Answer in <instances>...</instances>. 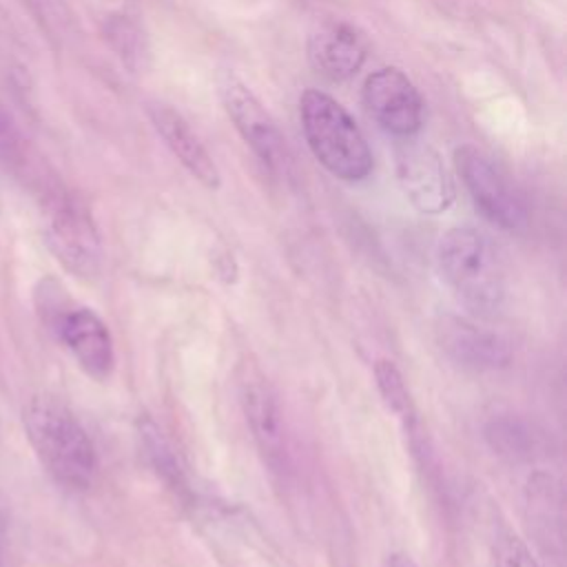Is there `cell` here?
<instances>
[{
    "label": "cell",
    "mask_w": 567,
    "mask_h": 567,
    "mask_svg": "<svg viewBox=\"0 0 567 567\" xmlns=\"http://www.w3.org/2000/svg\"><path fill=\"white\" fill-rule=\"evenodd\" d=\"M456 171L476 210L503 230H520L529 221L527 204L509 177L476 146L463 144L454 151Z\"/></svg>",
    "instance_id": "4"
},
{
    "label": "cell",
    "mask_w": 567,
    "mask_h": 567,
    "mask_svg": "<svg viewBox=\"0 0 567 567\" xmlns=\"http://www.w3.org/2000/svg\"><path fill=\"white\" fill-rule=\"evenodd\" d=\"M365 60V47L359 35L341 22L319 27L308 38L310 66L330 82L352 78Z\"/></svg>",
    "instance_id": "12"
},
{
    "label": "cell",
    "mask_w": 567,
    "mask_h": 567,
    "mask_svg": "<svg viewBox=\"0 0 567 567\" xmlns=\"http://www.w3.org/2000/svg\"><path fill=\"white\" fill-rule=\"evenodd\" d=\"M299 117L312 155L328 173L343 182L370 175L372 151L357 122L332 95L306 89L299 97Z\"/></svg>",
    "instance_id": "3"
},
{
    "label": "cell",
    "mask_w": 567,
    "mask_h": 567,
    "mask_svg": "<svg viewBox=\"0 0 567 567\" xmlns=\"http://www.w3.org/2000/svg\"><path fill=\"white\" fill-rule=\"evenodd\" d=\"M494 565L496 567H540L529 547L516 534H501L494 545Z\"/></svg>",
    "instance_id": "17"
},
{
    "label": "cell",
    "mask_w": 567,
    "mask_h": 567,
    "mask_svg": "<svg viewBox=\"0 0 567 567\" xmlns=\"http://www.w3.org/2000/svg\"><path fill=\"white\" fill-rule=\"evenodd\" d=\"M436 266L454 299L472 315H496L507 297L505 266L494 241L472 226L445 230L436 246Z\"/></svg>",
    "instance_id": "2"
},
{
    "label": "cell",
    "mask_w": 567,
    "mask_h": 567,
    "mask_svg": "<svg viewBox=\"0 0 567 567\" xmlns=\"http://www.w3.org/2000/svg\"><path fill=\"white\" fill-rule=\"evenodd\" d=\"M148 115L155 131L162 135L164 144L182 162V166L206 188H217L221 182L219 168L188 122L168 104H151Z\"/></svg>",
    "instance_id": "13"
},
{
    "label": "cell",
    "mask_w": 567,
    "mask_h": 567,
    "mask_svg": "<svg viewBox=\"0 0 567 567\" xmlns=\"http://www.w3.org/2000/svg\"><path fill=\"white\" fill-rule=\"evenodd\" d=\"M363 104L396 137H412L423 126V97L399 69L383 66L372 71L363 82Z\"/></svg>",
    "instance_id": "9"
},
{
    "label": "cell",
    "mask_w": 567,
    "mask_h": 567,
    "mask_svg": "<svg viewBox=\"0 0 567 567\" xmlns=\"http://www.w3.org/2000/svg\"><path fill=\"white\" fill-rule=\"evenodd\" d=\"M485 439L498 454L512 458H527L536 447V436L532 427L523 419L512 414H498L489 419V423L485 425Z\"/></svg>",
    "instance_id": "16"
},
{
    "label": "cell",
    "mask_w": 567,
    "mask_h": 567,
    "mask_svg": "<svg viewBox=\"0 0 567 567\" xmlns=\"http://www.w3.org/2000/svg\"><path fill=\"white\" fill-rule=\"evenodd\" d=\"M439 343L454 363L470 370H503L512 363V346L505 337L463 317L441 321Z\"/></svg>",
    "instance_id": "11"
},
{
    "label": "cell",
    "mask_w": 567,
    "mask_h": 567,
    "mask_svg": "<svg viewBox=\"0 0 567 567\" xmlns=\"http://www.w3.org/2000/svg\"><path fill=\"white\" fill-rule=\"evenodd\" d=\"M0 20H2V9H0Z\"/></svg>",
    "instance_id": "20"
},
{
    "label": "cell",
    "mask_w": 567,
    "mask_h": 567,
    "mask_svg": "<svg viewBox=\"0 0 567 567\" xmlns=\"http://www.w3.org/2000/svg\"><path fill=\"white\" fill-rule=\"evenodd\" d=\"M31 447L49 476L64 489L84 492L97 474L95 445L73 410L51 394H35L22 410Z\"/></svg>",
    "instance_id": "1"
},
{
    "label": "cell",
    "mask_w": 567,
    "mask_h": 567,
    "mask_svg": "<svg viewBox=\"0 0 567 567\" xmlns=\"http://www.w3.org/2000/svg\"><path fill=\"white\" fill-rule=\"evenodd\" d=\"M16 140V131L11 126V120L0 111V151H11Z\"/></svg>",
    "instance_id": "18"
},
{
    "label": "cell",
    "mask_w": 567,
    "mask_h": 567,
    "mask_svg": "<svg viewBox=\"0 0 567 567\" xmlns=\"http://www.w3.org/2000/svg\"><path fill=\"white\" fill-rule=\"evenodd\" d=\"M239 401L264 463L272 474L284 476L290 470L286 419L275 388L257 365L244 363L239 377Z\"/></svg>",
    "instance_id": "6"
},
{
    "label": "cell",
    "mask_w": 567,
    "mask_h": 567,
    "mask_svg": "<svg viewBox=\"0 0 567 567\" xmlns=\"http://www.w3.org/2000/svg\"><path fill=\"white\" fill-rule=\"evenodd\" d=\"M374 383L385 403V408L405 423L408 432L416 430V408L412 392L405 383L403 372L390 359H377L374 363Z\"/></svg>",
    "instance_id": "14"
},
{
    "label": "cell",
    "mask_w": 567,
    "mask_h": 567,
    "mask_svg": "<svg viewBox=\"0 0 567 567\" xmlns=\"http://www.w3.org/2000/svg\"><path fill=\"white\" fill-rule=\"evenodd\" d=\"M140 436H142V445L146 450V456H148L153 470L164 478V483L171 485V489L186 494L188 487H186L184 470H182L171 443L164 439L162 430L151 419H142Z\"/></svg>",
    "instance_id": "15"
},
{
    "label": "cell",
    "mask_w": 567,
    "mask_h": 567,
    "mask_svg": "<svg viewBox=\"0 0 567 567\" xmlns=\"http://www.w3.org/2000/svg\"><path fill=\"white\" fill-rule=\"evenodd\" d=\"M396 146V179L408 202L423 215H441L454 202V186L441 155L412 137Z\"/></svg>",
    "instance_id": "8"
},
{
    "label": "cell",
    "mask_w": 567,
    "mask_h": 567,
    "mask_svg": "<svg viewBox=\"0 0 567 567\" xmlns=\"http://www.w3.org/2000/svg\"><path fill=\"white\" fill-rule=\"evenodd\" d=\"M219 93L228 117L233 120L244 142L252 148V153L270 171L286 173L290 166L286 137L275 120L268 115L264 104L255 97V93L235 75H226L219 82Z\"/></svg>",
    "instance_id": "7"
},
{
    "label": "cell",
    "mask_w": 567,
    "mask_h": 567,
    "mask_svg": "<svg viewBox=\"0 0 567 567\" xmlns=\"http://www.w3.org/2000/svg\"><path fill=\"white\" fill-rule=\"evenodd\" d=\"M51 330L89 377L104 381L113 372L115 350L109 326L91 308L69 306Z\"/></svg>",
    "instance_id": "10"
},
{
    "label": "cell",
    "mask_w": 567,
    "mask_h": 567,
    "mask_svg": "<svg viewBox=\"0 0 567 567\" xmlns=\"http://www.w3.org/2000/svg\"><path fill=\"white\" fill-rule=\"evenodd\" d=\"M44 239L55 259L78 277H95L102 244L86 206L73 195L58 193L47 206Z\"/></svg>",
    "instance_id": "5"
},
{
    "label": "cell",
    "mask_w": 567,
    "mask_h": 567,
    "mask_svg": "<svg viewBox=\"0 0 567 567\" xmlns=\"http://www.w3.org/2000/svg\"><path fill=\"white\" fill-rule=\"evenodd\" d=\"M379 567H421L412 556L403 554V551H392L388 554Z\"/></svg>",
    "instance_id": "19"
}]
</instances>
